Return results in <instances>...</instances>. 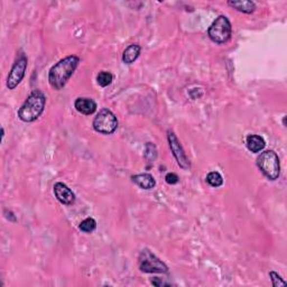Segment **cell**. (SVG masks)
<instances>
[{"instance_id": "6da1fadb", "label": "cell", "mask_w": 287, "mask_h": 287, "mask_svg": "<svg viewBox=\"0 0 287 287\" xmlns=\"http://www.w3.org/2000/svg\"><path fill=\"white\" fill-rule=\"evenodd\" d=\"M80 59L75 55H70L57 62L48 72V82L55 90H61L65 87L68 80L78 67Z\"/></svg>"}, {"instance_id": "7a4b0ae2", "label": "cell", "mask_w": 287, "mask_h": 287, "mask_svg": "<svg viewBox=\"0 0 287 287\" xmlns=\"http://www.w3.org/2000/svg\"><path fill=\"white\" fill-rule=\"evenodd\" d=\"M46 105V97L41 90H34L18 110V118L24 122L37 120L43 113Z\"/></svg>"}, {"instance_id": "3957f363", "label": "cell", "mask_w": 287, "mask_h": 287, "mask_svg": "<svg viewBox=\"0 0 287 287\" xmlns=\"http://www.w3.org/2000/svg\"><path fill=\"white\" fill-rule=\"evenodd\" d=\"M257 166L269 181H276L281 175V163L278 155L274 151L262 153L257 158Z\"/></svg>"}, {"instance_id": "277c9868", "label": "cell", "mask_w": 287, "mask_h": 287, "mask_svg": "<svg viewBox=\"0 0 287 287\" xmlns=\"http://www.w3.org/2000/svg\"><path fill=\"white\" fill-rule=\"evenodd\" d=\"M231 34V22L223 15L218 17L208 29V36L210 37V40L217 44L227 43L230 40Z\"/></svg>"}, {"instance_id": "5b68a950", "label": "cell", "mask_w": 287, "mask_h": 287, "mask_svg": "<svg viewBox=\"0 0 287 287\" xmlns=\"http://www.w3.org/2000/svg\"><path fill=\"white\" fill-rule=\"evenodd\" d=\"M138 265L139 269L143 273L147 274H167L168 273V267L166 264L162 262L158 257L153 254L149 249H144L140 251L139 258H138Z\"/></svg>"}, {"instance_id": "8992f818", "label": "cell", "mask_w": 287, "mask_h": 287, "mask_svg": "<svg viewBox=\"0 0 287 287\" xmlns=\"http://www.w3.org/2000/svg\"><path fill=\"white\" fill-rule=\"evenodd\" d=\"M93 129L103 135H111L118 128L117 117L109 109H102L92 122Z\"/></svg>"}, {"instance_id": "52a82bcc", "label": "cell", "mask_w": 287, "mask_h": 287, "mask_svg": "<svg viewBox=\"0 0 287 287\" xmlns=\"http://www.w3.org/2000/svg\"><path fill=\"white\" fill-rule=\"evenodd\" d=\"M27 57H26L24 53H21L16 61H15L13 67H11L8 74V78H7V88L9 90H14L22 81L26 70H27Z\"/></svg>"}, {"instance_id": "ba28073f", "label": "cell", "mask_w": 287, "mask_h": 287, "mask_svg": "<svg viewBox=\"0 0 287 287\" xmlns=\"http://www.w3.org/2000/svg\"><path fill=\"white\" fill-rule=\"evenodd\" d=\"M167 139L168 144H170L171 152L173 153V156L175 157L176 162H177L178 166L183 168V170H189L191 167L190 160L187 158L184 149H183L181 143H179V140L177 139V137H176L175 133L173 132H171V130L167 132Z\"/></svg>"}, {"instance_id": "9c48e42d", "label": "cell", "mask_w": 287, "mask_h": 287, "mask_svg": "<svg viewBox=\"0 0 287 287\" xmlns=\"http://www.w3.org/2000/svg\"><path fill=\"white\" fill-rule=\"evenodd\" d=\"M54 194L57 200L64 205H72L75 202V194L67 185L62 182H57L54 185Z\"/></svg>"}, {"instance_id": "30bf717a", "label": "cell", "mask_w": 287, "mask_h": 287, "mask_svg": "<svg viewBox=\"0 0 287 287\" xmlns=\"http://www.w3.org/2000/svg\"><path fill=\"white\" fill-rule=\"evenodd\" d=\"M74 107L80 113L86 116H90L97 110V103L90 98H78L74 102Z\"/></svg>"}, {"instance_id": "8fae6325", "label": "cell", "mask_w": 287, "mask_h": 287, "mask_svg": "<svg viewBox=\"0 0 287 287\" xmlns=\"http://www.w3.org/2000/svg\"><path fill=\"white\" fill-rule=\"evenodd\" d=\"M132 182L135 183V184H137L140 187V189H144V190H152V189H154L155 185H156L155 178L153 177V175L148 174V173L132 175Z\"/></svg>"}, {"instance_id": "7c38bea8", "label": "cell", "mask_w": 287, "mask_h": 287, "mask_svg": "<svg viewBox=\"0 0 287 287\" xmlns=\"http://www.w3.org/2000/svg\"><path fill=\"white\" fill-rule=\"evenodd\" d=\"M141 47L138 44H132L125 49L122 54V62L125 64H132L140 55Z\"/></svg>"}, {"instance_id": "4fadbf2b", "label": "cell", "mask_w": 287, "mask_h": 287, "mask_svg": "<svg viewBox=\"0 0 287 287\" xmlns=\"http://www.w3.org/2000/svg\"><path fill=\"white\" fill-rule=\"evenodd\" d=\"M228 5L243 14H252L256 9V3L249 0H238V1L233 0V1H228Z\"/></svg>"}, {"instance_id": "5bb4252c", "label": "cell", "mask_w": 287, "mask_h": 287, "mask_svg": "<svg viewBox=\"0 0 287 287\" xmlns=\"http://www.w3.org/2000/svg\"><path fill=\"white\" fill-rule=\"evenodd\" d=\"M246 145L247 148L249 149L251 153H259L265 148L266 143L263 137H260L258 135H249L246 138Z\"/></svg>"}, {"instance_id": "9a60e30c", "label": "cell", "mask_w": 287, "mask_h": 287, "mask_svg": "<svg viewBox=\"0 0 287 287\" xmlns=\"http://www.w3.org/2000/svg\"><path fill=\"white\" fill-rule=\"evenodd\" d=\"M205 181L212 187H219L223 184V177L221 176L219 172H210V173L206 175Z\"/></svg>"}, {"instance_id": "2e32d148", "label": "cell", "mask_w": 287, "mask_h": 287, "mask_svg": "<svg viewBox=\"0 0 287 287\" xmlns=\"http://www.w3.org/2000/svg\"><path fill=\"white\" fill-rule=\"evenodd\" d=\"M97 228V222L93 218H87L84 219L81 223L79 225V229L84 233H91L95 230Z\"/></svg>"}, {"instance_id": "e0dca14e", "label": "cell", "mask_w": 287, "mask_h": 287, "mask_svg": "<svg viewBox=\"0 0 287 287\" xmlns=\"http://www.w3.org/2000/svg\"><path fill=\"white\" fill-rule=\"evenodd\" d=\"M112 79H113L112 74L110 73V72H107V71L99 72V74L97 75V82H98L99 86L102 87V88L110 86V84L112 83Z\"/></svg>"}, {"instance_id": "ac0fdd59", "label": "cell", "mask_w": 287, "mask_h": 287, "mask_svg": "<svg viewBox=\"0 0 287 287\" xmlns=\"http://www.w3.org/2000/svg\"><path fill=\"white\" fill-rule=\"evenodd\" d=\"M145 157H146L149 162H154L156 157H157V149H156V146L154 144L147 143L146 148H145Z\"/></svg>"}, {"instance_id": "d6986e66", "label": "cell", "mask_w": 287, "mask_h": 287, "mask_svg": "<svg viewBox=\"0 0 287 287\" xmlns=\"http://www.w3.org/2000/svg\"><path fill=\"white\" fill-rule=\"evenodd\" d=\"M269 277L271 279V283H273L274 287H279V286H286V282L275 271H270L269 273Z\"/></svg>"}, {"instance_id": "ffe728a7", "label": "cell", "mask_w": 287, "mask_h": 287, "mask_svg": "<svg viewBox=\"0 0 287 287\" xmlns=\"http://www.w3.org/2000/svg\"><path fill=\"white\" fill-rule=\"evenodd\" d=\"M165 181H166L167 184L174 185V184H176V183H178L179 178L175 173H167L165 176Z\"/></svg>"}, {"instance_id": "44dd1931", "label": "cell", "mask_w": 287, "mask_h": 287, "mask_svg": "<svg viewBox=\"0 0 287 287\" xmlns=\"http://www.w3.org/2000/svg\"><path fill=\"white\" fill-rule=\"evenodd\" d=\"M152 284L154 285V286H157V287H159V286H165V285H171V283H168V282H165V281H163V279H160V278H153L152 279Z\"/></svg>"}]
</instances>
